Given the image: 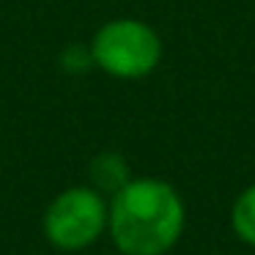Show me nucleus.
<instances>
[{
    "mask_svg": "<svg viewBox=\"0 0 255 255\" xmlns=\"http://www.w3.org/2000/svg\"><path fill=\"white\" fill-rule=\"evenodd\" d=\"M184 200L167 181L129 178L107 203V231L124 255H165L181 239Z\"/></svg>",
    "mask_w": 255,
    "mask_h": 255,
    "instance_id": "1",
    "label": "nucleus"
},
{
    "mask_svg": "<svg viewBox=\"0 0 255 255\" xmlns=\"http://www.w3.org/2000/svg\"><path fill=\"white\" fill-rule=\"evenodd\" d=\"M94 66L118 80H140L156 69L162 58V41L143 19L121 17L105 22L91 39Z\"/></svg>",
    "mask_w": 255,
    "mask_h": 255,
    "instance_id": "2",
    "label": "nucleus"
},
{
    "mask_svg": "<svg viewBox=\"0 0 255 255\" xmlns=\"http://www.w3.org/2000/svg\"><path fill=\"white\" fill-rule=\"evenodd\" d=\"M47 242L63 253H80L107 231V200L94 187H69L50 200L41 220Z\"/></svg>",
    "mask_w": 255,
    "mask_h": 255,
    "instance_id": "3",
    "label": "nucleus"
},
{
    "mask_svg": "<svg viewBox=\"0 0 255 255\" xmlns=\"http://www.w3.org/2000/svg\"><path fill=\"white\" fill-rule=\"evenodd\" d=\"M91 178H94V189H99L102 195L105 192L116 195L129 181V165L121 154L105 151L91 162Z\"/></svg>",
    "mask_w": 255,
    "mask_h": 255,
    "instance_id": "4",
    "label": "nucleus"
},
{
    "mask_svg": "<svg viewBox=\"0 0 255 255\" xmlns=\"http://www.w3.org/2000/svg\"><path fill=\"white\" fill-rule=\"evenodd\" d=\"M231 225L244 244L255 247V184L236 198L231 211Z\"/></svg>",
    "mask_w": 255,
    "mask_h": 255,
    "instance_id": "5",
    "label": "nucleus"
},
{
    "mask_svg": "<svg viewBox=\"0 0 255 255\" xmlns=\"http://www.w3.org/2000/svg\"><path fill=\"white\" fill-rule=\"evenodd\" d=\"M61 66L63 72L69 74H83L94 66V55H91V47L88 44H69L66 50L61 52Z\"/></svg>",
    "mask_w": 255,
    "mask_h": 255,
    "instance_id": "6",
    "label": "nucleus"
}]
</instances>
